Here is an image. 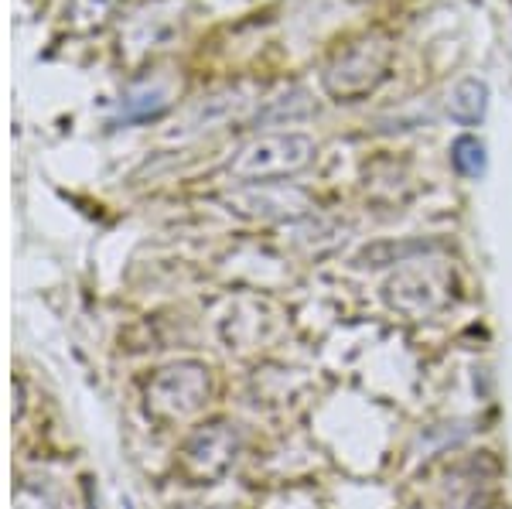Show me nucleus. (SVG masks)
I'll return each instance as SVG.
<instances>
[{
	"mask_svg": "<svg viewBox=\"0 0 512 509\" xmlns=\"http://www.w3.org/2000/svg\"><path fill=\"white\" fill-rule=\"evenodd\" d=\"M383 298L393 311H403V315L414 318H431L451 305L454 281L448 267H441L437 260H407V267L396 270L386 281Z\"/></svg>",
	"mask_w": 512,
	"mask_h": 509,
	"instance_id": "obj_1",
	"label": "nucleus"
},
{
	"mask_svg": "<svg viewBox=\"0 0 512 509\" xmlns=\"http://www.w3.org/2000/svg\"><path fill=\"white\" fill-rule=\"evenodd\" d=\"M448 482H451V496L465 492V499H458V503L448 509H489L492 506V496H495L492 472H482L478 465H461Z\"/></svg>",
	"mask_w": 512,
	"mask_h": 509,
	"instance_id": "obj_4",
	"label": "nucleus"
},
{
	"mask_svg": "<svg viewBox=\"0 0 512 509\" xmlns=\"http://www.w3.org/2000/svg\"><path fill=\"white\" fill-rule=\"evenodd\" d=\"M485 106H489V86H485V79H461L448 96V113L461 127L482 123Z\"/></svg>",
	"mask_w": 512,
	"mask_h": 509,
	"instance_id": "obj_5",
	"label": "nucleus"
},
{
	"mask_svg": "<svg viewBox=\"0 0 512 509\" xmlns=\"http://www.w3.org/2000/svg\"><path fill=\"white\" fill-rule=\"evenodd\" d=\"M390 69V48L383 41H355L325 69V89L338 103H355L369 96Z\"/></svg>",
	"mask_w": 512,
	"mask_h": 509,
	"instance_id": "obj_2",
	"label": "nucleus"
},
{
	"mask_svg": "<svg viewBox=\"0 0 512 509\" xmlns=\"http://www.w3.org/2000/svg\"><path fill=\"white\" fill-rule=\"evenodd\" d=\"M451 164L461 178L468 182H478L489 168V154H485V144L478 141L475 134H461L458 141L451 144Z\"/></svg>",
	"mask_w": 512,
	"mask_h": 509,
	"instance_id": "obj_6",
	"label": "nucleus"
},
{
	"mask_svg": "<svg viewBox=\"0 0 512 509\" xmlns=\"http://www.w3.org/2000/svg\"><path fill=\"white\" fill-rule=\"evenodd\" d=\"M315 154H318L315 141L304 134L263 137V141H256L250 151H243L239 171L250 178H284V175H294V171L308 168Z\"/></svg>",
	"mask_w": 512,
	"mask_h": 509,
	"instance_id": "obj_3",
	"label": "nucleus"
}]
</instances>
